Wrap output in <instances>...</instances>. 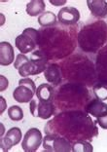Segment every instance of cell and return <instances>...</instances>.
<instances>
[{"label": "cell", "mask_w": 107, "mask_h": 152, "mask_svg": "<svg viewBox=\"0 0 107 152\" xmlns=\"http://www.w3.org/2000/svg\"><path fill=\"white\" fill-rule=\"evenodd\" d=\"M0 99H1V110H0V114H2L3 112H4L5 108L7 107V102H6V101L4 99L3 96H1Z\"/></svg>", "instance_id": "24"}, {"label": "cell", "mask_w": 107, "mask_h": 152, "mask_svg": "<svg viewBox=\"0 0 107 152\" xmlns=\"http://www.w3.org/2000/svg\"><path fill=\"white\" fill-rule=\"evenodd\" d=\"M36 86L33 80L25 77L19 81V86L13 92V98L16 102L26 103L32 101L34 94H36Z\"/></svg>", "instance_id": "3"}, {"label": "cell", "mask_w": 107, "mask_h": 152, "mask_svg": "<svg viewBox=\"0 0 107 152\" xmlns=\"http://www.w3.org/2000/svg\"><path fill=\"white\" fill-rule=\"evenodd\" d=\"M92 92L98 99H100V101L107 99V85L103 84V83H96L92 88Z\"/></svg>", "instance_id": "19"}, {"label": "cell", "mask_w": 107, "mask_h": 152, "mask_svg": "<svg viewBox=\"0 0 107 152\" xmlns=\"http://www.w3.org/2000/svg\"><path fill=\"white\" fill-rule=\"evenodd\" d=\"M58 23V17L53 12L47 11L38 17V23L43 27H49L56 26Z\"/></svg>", "instance_id": "17"}, {"label": "cell", "mask_w": 107, "mask_h": 152, "mask_svg": "<svg viewBox=\"0 0 107 152\" xmlns=\"http://www.w3.org/2000/svg\"><path fill=\"white\" fill-rule=\"evenodd\" d=\"M85 110L90 115L94 116L95 118H99V117L107 115V103L98 99H92L86 105Z\"/></svg>", "instance_id": "10"}, {"label": "cell", "mask_w": 107, "mask_h": 152, "mask_svg": "<svg viewBox=\"0 0 107 152\" xmlns=\"http://www.w3.org/2000/svg\"><path fill=\"white\" fill-rule=\"evenodd\" d=\"M8 115L12 121H20L23 118V111L19 105H12L8 109Z\"/></svg>", "instance_id": "20"}, {"label": "cell", "mask_w": 107, "mask_h": 152, "mask_svg": "<svg viewBox=\"0 0 107 152\" xmlns=\"http://www.w3.org/2000/svg\"><path fill=\"white\" fill-rule=\"evenodd\" d=\"M80 20V12L74 7H63L58 14V20L63 26H74Z\"/></svg>", "instance_id": "8"}, {"label": "cell", "mask_w": 107, "mask_h": 152, "mask_svg": "<svg viewBox=\"0 0 107 152\" xmlns=\"http://www.w3.org/2000/svg\"><path fill=\"white\" fill-rule=\"evenodd\" d=\"M14 66L18 69L19 74L23 77H26L29 75H37V70L31 60L26 57L25 54H19L14 63Z\"/></svg>", "instance_id": "6"}, {"label": "cell", "mask_w": 107, "mask_h": 152, "mask_svg": "<svg viewBox=\"0 0 107 152\" xmlns=\"http://www.w3.org/2000/svg\"><path fill=\"white\" fill-rule=\"evenodd\" d=\"M107 40V25L96 22L83 27L78 35V42L85 52H96Z\"/></svg>", "instance_id": "1"}, {"label": "cell", "mask_w": 107, "mask_h": 152, "mask_svg": "<svg viewBox=\"0 0 107 152\" xmlns=\"http://www.w3.org/2000/svg\"><path fill=\"white\" fill-rule=\"evenodd\" d=\"M44 76L46 80L52 86H58L63 81L61 77V68L57 64H51L47 66L46 70L44 71Z\"/></svg>", "instance_id": "11"}, {"label": "cell", "mask_w": 107, "mask_h": 152, "mask_svg": "<svg viewBox=\"0 0 107 152\" xmlns=\"http://www.w3.org/2000/svg\"><path fill=\"white\" fill-rule=\"evenodd\" d=\"M37 104L38 103L36 102V101H34V99H32L31 102H30V105H29V108H30V112H31V114L36 117V112H37Z\"/></svg>", "instance_id": "23"}, {"label": "cell", "mask_w": 107, "mask_h": 152, "mask_svg": "<svg viewBox=\"0 0 107 152\" xmlns=\"http://www.w3.org/2000/svg\"><path fill=\"white\" fill-rule=\"evenodd\" d=\"M46 4L43 0H32L26 4V13L30 17H37L45 12Z\"/></svg>", "instance_id": "16"}, {"label": "cell", "mask_w": 107, "mask_h": 152, "mask_svg": "<svg viewBox=\"0 0 107 152\" xmlns=\"http://www.w3.org/2000/svg\"><path fill=\"white\" fill-rule=\"evenodd\" d=\"M87 5L94 17L105 18L107 16V1L105 0H88Z\"/></svg>", "instance_id": "13"}, {"label": "cell", "mask_w": 107, "mask_h": 152, "mask_svg": "<svg viewBox=\"0 0 107 152\" xmlns=\"http://www.w3.org/2000/svg\"><path fill=\"white\" fill-rule=\"evenodd\" d=\"M0 91L3 92V91H5V90L8 88V86H9V81H8V79H7L5 76H3V75H0Z\"/></svg>", "instance_id": "21"}, {"label": "cell", "mask_w": 107, "mask_h": 152, "mask_svg": "<svg viewBox=\"0 0 107 152\" xmlns=\"http://www.w3.org/2000/svg\"><path fill=\"white\" fill-rule=\"evenodd\" d=\"M50 3H51V4L55 5V6H60V5L65 4V3H66V1H65V0H63V1H54V0H51Z\"/></svg>", "instance_id": "25"}, {"label": "cell", "mask_w": 107, "mask_h": 152, "mask_svg": "<svg viewBox=\"0 0 107 152\" xmlns=\"http://www.w3.org/2000/svg\"><path fill=\"white\" fill-rule=\"evenodd\" d=\"M43 141L42 134L37 128H30L25 133L22 141V147L25 152L36 151Z\"/></svg>", "instance_id": "5"}, {"label": "cell", "mask_w": 107, "mask_h": 152, "mask_svg": "<svg viewBox=\"0 0 107 152\" xmlns=\"http://www.w3.org/2000/svg\"><path fill=\"white\" fill-rule=\"evenodd\" d=\"M56 112L54 102H39L37 104L36 117L41 119H49Z\"/></svg>", "instance_id": "14"}, {"label": "cell", "mask_w": 107, "mask_h": 152, "mask_svg": "<svg viewBox=\"0 0 107 152\" xmlns=\"http://www.w3.org/2000/svg\"><path fill=\"white\" fill-rule=\"evenodd\" d=\"M0 127H1V137H2L3 134H4V133H5L4 132L5 130H4V126H3V124H1V125H0Z\"/></svg>", "instance_id": "26"}, {"label": "cell", "mask_w": 107, "mask_h": 152, "mask_svg": "<svg viewBox=\"0 0 107 152\" xmlns=\"http://www.w3.org/2000/svg\"><path fill=\"white\" fill-rule=\"evenodd\" d=\"M15 58V52L14 48L9 42L2 41L0 43V64L1 65H10L14 61Z\"/></svg>", "instance_id": "12"}, {"label": "cell", "mask_w": 107, "mask_h": 152, "mask_svg": "<svg viewBox=\"0 0 107 152\" xmlns=\"http://www.w3.org/2000/svg\"><path fill=\"white\" fill-rule=\"evenodd\" d=\"M23 139V134L20 128L14 127L11 128L8 132L6 133L4 137L0 140V145L3 151H9L13 146L17 145Z\"/></svg>", "instance_id": "7"}, {"label": "cell", "mask_w": 107, "mask_h": 152, "mask_svg": "<svg viewBox=\"0 0 107 152\" xmlns=\"http://www.w3.org/2000/svg\"><path fill=\"white\" fill-rule=\"evenodd\" d=\"M43 148L50 152H70L72 144L66 137L58 136L57 134H48L43 139Z\"/></svg>", "instance_id": "4"}, {"label": "cell", "mask_w": 107, "mask_h": 152, "mask_svg": "<svg viewBox=\"0 0 107 152\" xmlns=\"http://www.w3.org/2000/svg\"><path fill=\"white\" fill-rule=\"evenodd\" d=\"M40 41V31L28 27L23 31L22 34L16 38L15 43L16 47L22 54L30 53L35 50L37 45H39Z\"/></svg>", "instance_id": "2"}, {"label": "cell", "mask_w": 107, "mask_h": 152, "mask_svg": "<svg viewBox=\"0 0 107 152\" xmlns=\"http://www.w3.org/2000/svg\"><path fill=\"white\" fill-rule=\"evenodd\" d=\"M36 96L39 102H54L55 90L52 85L43 83L37 87Z\"/></svg>", "instance_id": "15"}, {"label": "cell", "mask_w": 107, "mask_h": 152, "mask_svg": "<svg viewBox=\"0 0 107 152\" xmlns=\"http://www.w3.org/2000/svg\"><path fill=\"white\" fill-rule=\"evenodd\" d=\"M95 64V70L99 82L107 85V46L98 52Z\"/></svg>", "instance_id": "9"}, {"label": "cell", "mask_w": 107, "mask_h": 152, "mask_svg": "<svg viewBox=\"0 0 107 152\" xmlns=\"http://www.w3.org/2000/svg\"><path fill=\"white\" fill-rule=\"evenodd\" d=\"M95 123H98L99 127H101L102 129L107 130V115L99 117V118H96Z\"/></svg>", "instance_id": "22"}, {"label": "cell", "mask_w": 107, "mask_h": 152, "mask_svg": "<svg viewBox=\"0 0 107 152\" xmlns=\"http://www.w3.org/2000/svg\"><path fill=\"white\" fill-rule=\"evenodd\" d=\"M72 151L73 152H92L94 147L89 141H86L85 140H76L72 144Z\"/></svg>", "instance_id": "18"}]
</instances>
